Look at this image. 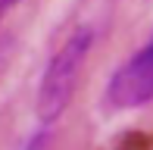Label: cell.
I'll return each instance as SVG.
<instances>
[{
    "mask_svg": "<svg viewBox=\"0 0 153 150\" xmlns=\"http://www.w3.org/2000/svg\"><path fill=\"white\" fill-rule=\"evenodd\" d=\"M88 50H91V31H78L53 53L50 66L44 72V81H41V91H38V113L44 122H53L69 106Z\"/></svg>",
    "mask_w": 153,
    "mask_h": 150,
    "instance_id": "1",
    "label": "cell"
},
{
    "mask_svg": "<svg viewBox=\"0 0 153 150\" xmlns=\"http://www.w3.org/2000/svg\"><path fill=\"white\" fill-rule=\"evenodd\" d=\"M109 100H113V106H122V110L153 100V41L144 50H137L113 75V81H109Z\"/></svg>",
    "mask_w": 153,
    "mask_h": 150,
    "instance_id": "2",
    "label": "cell"
},
{
    "mask_svg": "<svg viewBox=\"0 0 153 150\" xmlns=\"http://www.w3.org/2000/svg\"><path fill=\"white\" fill-rule=\"evenodd\" d=\"M6 3H13V0H6Z\"/></svg>",
    "mask_w": 153,
    "mask_h": 150,
    "instance_id": "3",
    "label": "cell"
}]
</instances>
